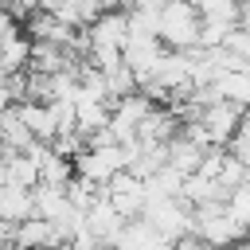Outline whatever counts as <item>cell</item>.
Here are the masks:
<instances>
[{"instance_id":"3","label":"cell","mask_w":250,"mask_h":250,"mask_svg":"<svg viewBox=\"0 0 250 250\" xmlns=\"http://www.w3.org/2000/svg\"><path fill=\"white\" fill-rule=\"evenodd\" d=\"M125 168V145L105 141V145H82L74 152V176H82L94 188H105L117 172Z\"/></svg>"},{"instance_id":"4","label":"cell","mask_w":250,"mask_h":250,"mask_svg":"<svg viewBox=\"0 0 250 250\" xmlns=\"http://www.w3.org/2000/svg\"><path fill=\"white\" fill-rule=\"evenodd\" d=\"M12 246L16 250H55V246H66V234L55 219L31 215V219L12 227Z\"/></svg>"},{"instance_id":"8","label":"cell","mask_w":250,"mask_h":250,"mask_svg":"<svg viewBox=\"0 0 250 250\" xmlns=\"http://www.w3.org/2000/svg\"><path fill=\"white\" fill-rule=\"evenodd\" d=\"M238 27H250V0H238Z\"/></svg>"},{"instance_id":"2","label":"cell","mask_w":250,"mask_h":250,"mask_svg":"<svg viewBox=\"0 0 250 250\" xmlns=\"http://www.w3.org/2000/svg\"><path fill=\"white\" fill-rule=\"evenodd\" d=\"M199 12L191 8V0H164L160 4V43L172 51H191L199 47Z\"/></svg>"},{"instance_id":"5","label":"cell","mask_w":250,"mask_h":250,"mask_svg":"<svg viewBox=\"0 0 250 250\" xmlns=\"http://www.w3.org/2000/svg\"><path fill=\"white\" fill-rule=\"evenodd\" d=\"M102 191H105V199H109L125 219H137V215L145 211V199H148L145 180H141V176H133V172H125V168H121V172H117Z\"/></svg>"},{"instance_id":"6","label":"cell","mask_w":250,"mask_h":250,"mask_svg":"<svg viewBox=\"0 0 250 250\" xmlns=\"http://www.w3.org/2000/svg\"><path fill=\"white\" fill-rule=\"evenodd\" d=\"M35 215V199H31V188H20V184H0V223L4 227H16L23 219Z\"/></svg>"},{"instance_id":"9","label":"cell","mask_w":250,"mask_h":250,"mask_svg":"<svg viewBox=\"0 0 250 250\" xmlns=\"http://www.w3.org/2000/svg\"><path fill=\"white\" fill-rule=\"evenodd\" d=\"M145 250H176V242H164V238H152Z\"/></svg>"},{"instance_id":"7","label":"cell","mask_w":250,"mask_h":250,"mask_svg":"<svg viewBox=\"0 0 250 250\" xmlns=\"http://www.w3.org/2000/svg\"><path fill=\"white\" fill-rule=\"evenodd\" d=\"M191 8L199 12V20H219L238 27V0H191Z\"/></svg>"},{"instance_id":"1","label":"cell","mask_w":250,"mask_h":250,"mask_svg":"<svg viewBox=\"0 0 250 250\" xmlns=\"http://www.w3.org/2000/svg\"><path fill=\"white\" fill-rule=\"evenodd\" d=\"M141 219L164 242H180V238L191 234V203H184L180 195H148Z\"/></svg>"}]
</instances>
